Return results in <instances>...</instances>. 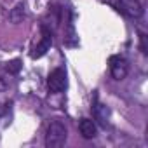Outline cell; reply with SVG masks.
<instances>
[{
	"label": "cell",
	"mask_w": 148,
	"mask_h": 148,
	"mask_svg": "<svg viewBox=\"0 0 148 148\" xmlns=\"http://www.w3.org/2000/svg\"><path fill=\"white\" fill-rule=\"evenodd\" d=\"M51 44H52V35H51V32H49L45 26H42V38H40V42L35 45V49H33V52H32V58H33V59L42 58V56L51 49Z\"/></svg>",
	"instance_id": "cell-5"
},
{
	"label": "cell",
	"mask_w": 148,
	"mask_h": 148,
	"mask_svg": "<svg viewBox=\"0 0 148 148\" xmlns=\"http://www.w3.org/2000/svg\"><path fill=\"white\" fill-rule=\"evenodd\" d=\"M94 115H96V119H98V122H99L101 125H106L108 117H110V112H108V108H106L105 105H96Z\"/></svg>",
	"instance_id": "cell-7"
},
{
	"label": "cell",
	"mask_w": 148,
	"mask_h": 148,
	"mask_svg": "<svg viewBox=\"0 0 148 148\" xmlns=\"http://www.w3.org/2000/svg\"><path fill=\"white\" fill-rule=\"evenodd\" d=\"M19 68H21V61H19V59H14V61L7 63V66H5V70H7L9 73H18Z\"/></svg>",
	"instance_id": "cell-9"
},
{
	"label": "cell",
	"mask_w": 148,
	"mask_h": 148,
	"mask_svg": "<svg viewBox=\"0 0 148 148\" xmlns=\"http://www.w3.org/2000/svg\"><path fill=\"white\" fill-rule=\"evenodd\" d=\"M68 138V131L66 125L59 120H54L49 124L47 127V134H45V146L47 148H59L66 143Z\"/></svg>",
	"instance_id": "cell-1"
},
{
	"label": "cell",
	"mask_w": 148,
	"mask_h": 148,
	"mask_svg": "<svg viewBox=\"0 0 148 148\" xmlns=\"http://www.w3.org/2000/svg\"><path fill=\"white\" fill-rule=\"evenodd\" d=\"M23 9H25V7H23V4L16 5V9H14V11L11 12V16H9L12 23H19V21L23 19V16H25V11H23Z\"/></svg>",
	"instance_id": "cell-8"
},
{
	"label": "cell",
	"mask_w": 148,
	"mask_h": 148,
	"mask_svg": "<svg viewBox=\"0 0 148 148\" xmlns=\"http://www.w3.org/2000/svg\"><path fill=\"white\" fill-rule=\"evenodd\" d=\"M5 87H7V84H5V80H4L2 77H0V91H4Z\"/></svg>",
	"instance_id": "cell-11"
},
{
	"label": "cell",
	"mask_w": 148,
	"mask_h": 148,
	"mask_svg": "<svg viewBox=\"0 0 148 148\" xmlns=\"http://www.w3.org/2000/svg\"><path fill=\"white\" fill-rule=\"evenodd\" d=\"M139 40H141V51H143V54H148V47H146V35H145V33H139Z\"/></svg>",
	"instance_id": "cell-10"
},
{
	"label": "cell",
	"mask_w": 148,
	"mask_h": 148,
	"mask_svg": "<svg viewBox=\"0 0 148 148\" xmlns=\"http://www.w3.org/2000/svg\"><path fill=\"white\" fill-rule=\"evenodd\" d=\"M117 9L134 19L143 16V5L139 4V0H117Z\"/></svg>",
	"instance_id": "cell-4"
},
{
	"label": "cell",
	"mask_w": 148,
	"mask_h": 148,
	"mask_svg": "<svg viewBox=\"0 0 148 148\" xmlns=\"http://www.w3.org/2000/svg\"><path fill=\"white\" fill-rule=\"evenodd\" d=\"M79 131H80L82 138L92 139V138L96 136V124H94L92 120H89V119H82L80 124H79Z\"/></svg>",
	"instance_id": "cell-6"
},
{
	"label": "cell",
	"mask_w": 148,
	"mask_h": 148,
	"mask_svg": "<svg viewBox=\"0 0 148 148\" xmlns=\"http://www.w3.org/2000/svg\"><path fill=\"white\" fill-rule=\"evenodd\" d=\"M47 87L54 94L64 91V87H66V71H64V68H56V70L51 71V75L47 79Z\"/></svg>",
	"instance_id": "cell-2"
},
{
	"label": "cell",
	"mask_w": 148,
	"mask_h": 148,
	"mask_svg": "<svg viewBox=\"0 0 148 148\" xmlns=\"http://www.w3.org/2000/svg\"><path fill=\"white\" fill-rule=\"evenodd\" d=\"M110 71H112V77L115 80H124L127 77V71H129V64H127L125 58L112 56L110 58Z\"/></svg>",
	"instance_id": "cell-3"
}]
</instances>
